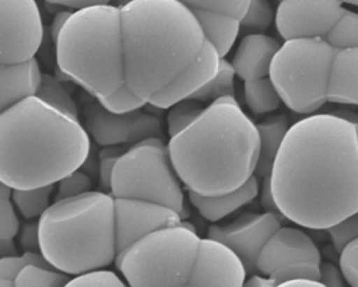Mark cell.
Wrapping results in <instances>:
<instances>
[{
    "mask_svg": "<svg viewBox=\"0 0 358 287\" xmlns=\"http://www.w3.org/2000/svg\"><path fill=\"white\" fill-rule=\"evenodd\" d=\"M282 217L329 230L358 211V118L313 113L289 126L270 174Z\"/></svg>",
    "mask_w": 358,
    "mask_h": 287,
    "instance_id": "obj_1",
    "label": "cell"
},
{
    "mask_svg": "<svg viewBox=\"0 0 358 287\" xmlns=\"http://www.w3.org/2000/svg\"><path fill=\"white\" fill-rule=\"evenodd\" d=\"M126 88L144 105L168 109L215 76L221 55L179 0H133L120 7Z\"/></svg>",
    "mask_w": 358,
    "mask_h": 287,
    "instance_id": "obj_2",
    "label": "cell"
},
{
    "mask_svg": "<svg viewBox=\"0 0 358 287\" xmlns=\"http://www.w3.org/2000/svg\"><path fill=\"white\" fill-rule=\"evenodd\" d=\"M80 120L38 95L0 111V182L11 189L56 185L88 158Z\"/></svg>",
    "mask_w": 358,
    "mask_h": 287,
    "instance_id": "obj_3",
    "label": "cell"
},
{
    "mask_svg": "<svg viewBox=\"0 0 358 287\" xmlns=\"http://www.w3.org/2000/svg\"><path fill=\"white\" fill-rule=\"evenodd\" d=\"M168 150L187 190L214 196L238 189L255 175L260 136L235 95H222L169 137Z\"/></svg>",
    "mask_w": 358,
    "mask_h": 287,
    "instance_id": "obj_4",
    "label": "cell"
},
{
    "mask_svg": "<svg viewBox=\"0 0 358 287\" xmlns=\"http://www.w3.org/2000/svg\"><path fill=\"white\" fill-rule=\"evenodd\" d=\"M56 45L59 70L113 112L145 106L124 80L122 11L112 3L74 10Z\"/></svg>",
    "mask_w": 358,
    "mask_h": 287,
    "instance_id": "obj_5",
    "label": "cell"
},
{
    "mask_svg": "<svg viewBox=\"0 0 358 287\" xmlns=\"http://www.w3.org/2000/svg\"><path fill=\"white\" fill-rule=\"evenodd\" d=\"M41 252L56 269L71 276L115 262L116 204L110 192L55 200L39 217Z\"/></svg>",
    "mask_w": 358,
    "mask_h": 287,
    "instance_id": "obj_6",
    "label": "cell"
},
{
    "mask_svg": "<svg viewBox=\"0 0 358 287\" xmlns=\"http://www.w3.org/2000/svg\"><path fill=\"white\" fill-rule=\"evenodd\" d=\"M352 39L350 31L334 22L323 34L281 43L271 62L270 78L288 109L308 115L329 102L330 80Z\"/></svg>",
    "mask_w": 358,
    "mask_h": 287,
    "instance_id": "obj_7",
    "label": "cell"
},
{
    "mask_svg": "<svg viewBox=\"0 0 358 287\" xmlns=\"http://www.w3.org/2000/svg\"><path fill=\"white\" fill-rule=\"evenodd\" d=\"M200 237L187 223L157 228L116 255L129 286H187Z\"/></svg>",
    "mask_w": 358,
    "mask_h": 287,
    "instance_id": "obj_8",
    "label": "cell"
},
{
    "mask_svg": "<svg viewBox=\"0 0 358 287\" xmlns=\"http://www.w3.org/2000/svg\"><path fill=\"white\" fill-rule=\"evenodd\" d=\"M115 197H133L165 204L186 216L182 181L161 137L131 144L116 161L110 181Z\"/></svg>",
    "mask_w": 358,
    "mask_h": 287,
    "instance_id": "obj_9",
    "label": "cell"
},
{
    "mask_svg": "<svg viewBox=\"0 0 358 287\" xmlns=\"http://www.w3.org/2000/svg\"><path fill=\"white\" fill-rule=\"evenodd\" d=\"M84 127L98 146L134 144L147 137H161V120L143 108L113 112L99 101L91 102L83 109Z\"/></svg>",
    "mask_w": 358,
    "mask_h": 287,
    "instance_id": "obj_10",
    "label": "cell"
},
{
    "mask_svg": "<svg viewBox=\"0 0 358 287\" xmlns=\"http://www.w3.org/2000/svg\"><path fill=\"white\" fill-rule=\"evenodd\" d=\"M43 25L35 0H0V63L35 57Z\"/></svg>",
    "mask_w": 358,
    "mask_h": 287,
    "instance_id": "obj_11",
    "label": "cell"
},
{
    "mask_svg": "<svg viewBox=\"0 0 358 287\" xmlns=\"http://www.w3.org/2000/svg\"><path fill=\"white\" fill-rule=\"evenodd\" d=\"M282 214L275 211L253 213L245 211L225 224H211L207 235L232 248L245 265L248 274L257 272L259 255L274 234L281 227Z\"/></svg>",
    "mask_w": 358,
    "mask_h": 287,
    "instance_id": "obj_12",
    "label": "cell"
},
{
    "mask_svg": "<svg viewBox=\"0 0 358 287\" xmlns=\"http://www.w3.org/2000/svg\"><path fill=\"white\" fill-rule=\"evenodd\" d=\"M343 0H281L275 27L281 38L313 36L329 29L345 10Z\"/></svg>",
    "mask_w": 358,
    "mask_h": 287,
    "instance_id": "obj_13",
    "label": "cell"
},
{
    "mask_svg": "<svg viewBox=\"0 0 358 287\" xmlns=\"http://www.w3.org/2000/svg\"><path fill=\"white\" fill-rule=\"evenodd\" d=\"M115 204L117 253L145 234L161 227L180 224L183 218L175 209L150 200L115 197Z\"/></svg>",
    "mask_w": 358,
    "mask_h": 287,
    "instance_id": "obj_14",
    "label": "cell"
},
{
    "mask_svg": "<svg viewBox=\"0 0 358 287\" xmlns=\"http://www.w3.org/2000/svg\"><path fill=\"white\" fill-rule=\"evenodd\" d=\"M246 269L238 253L211 237L201 238L187 286H243Z\"/></svg>",
    "mask_w": 358,
    "mask_h": 287,
    "instance_id": "obj_15",
    "label": "cell"
},
{
    "mask_svg": "<svg viewBox=\"0 0 358 287\" xmlns=\"http://www.w3.org/2000/svg\"><path fill=\"white\" fill-rule=\"evenodd\" d=\"M187 6L221 57L232 48L250 0H179Z\"/></svg>",
    "mask_w": 358,
    "mask_h": 287,
    "instance_id": "obj_16",
    "label": "cell"
},
{
    "mask_svg": "<svg viewBox=\"0 0 358 287\" xmlns=\"http://www.w3.org/2000/svg\"><path fill=\"white\" fill-rule=\"evenodd\" d=\"M305 262L322 263L316 244L305 231L281 225L263 246L257 259V272L270 276L281 267Z\"/></svg>",
    "mask_w": 358,
    "mask_h": 287,
    "instance_id": "obj_17",
    "label": "cell"
},
{
    "mask_svg": "<svg viewBox=\"0 0 358 287\" xmlns=\"http://www.w3.org/2000/svg\"><path fill=\"white\" fill-rule=\"evenodd\" d=\"M280 46L277 39L262 32L245 35L232 59L236 76L243 81L268 77L271 62Z\"/></svg>",
    "mask_w": 358,
    "mask_h": 287,
    "instance_id": "obj_18",
    "label": "cell"
},
{
    "mask_svg": "<svg viewBox=\"0 0 358 287\" xmlns=\"http://www.w3.org/2000/svg\"><path fill=\"white\" fill-rule=\"evenodd\" d=\"M42 76L35 57L17 63H0V111L36 95Z\"/></svg>",
    "mask_w": 358,
    "mask_h": 287,
    "instance_id": "obj_19",
    "label": "cell"
},
{
    "mask_svg": "<svg viewBox=\"0 0 358 287\" xmlns=\"http://www.w3.org/2000/svg\"><path fill=\"white\" fill-rule=\"evenodd\" d=\"M257 176L252 175L242 186L222 195L206 196L189 190V200L207 221L217 223L242 206L250 203L257 196Z\"/></svg>",
    "mask_w": 358,
    "mask_h": 287,
    "instance_id": "obj_20",
    "label": "cell"
},
{
    "mask_svg": "<svg viewBox=\"0 0 358 287\" xmlns=\"http://www.w3.org/2000/svg\"><path fill=\"white\" fill-rule=\"evenodd\" d=\"M256 126L260 136V150L255 175L263 179L271 174L273 164L289 129V123L285 115H275L259 122Z\"/></svg>",
    "mask_w": 358,
    "mask_h": 287,
    "instance_id": "obj_21",
    "label": "cell"
},
{
    "mask_svg": "<svg viewBox=\"0 0 358 287\" xmlns=\"http://www.w3.org/2000/svg\"><path fill=\"white\" fill-rule=\"evenodd\" d=\"M243 98L248 108L256 115L273 112L282 102L270 76L243 81Z\"/></svg>",
    "mask_w": 358,
    "mask_h": 287,
    "instance_id": "obj_22",
    "label": "cell"
},
{
    "mask_svg": "<svg viewBox=\"0 0 358 287\" xmlns=\"http://www.w3.org/2000/svg\"><path fill=\"white\" fill-rule=\"evenodd\" d=\"M236 76V70L232 62L221 57L218 70L214 77H211L206 84L197 88L194 92L189 95V98L197 99L200 102H213L218 97L222 95H235V84L234 78Z\"/></svg>",
    "mask_w": 358,
    "mask_h": 287,
    "instance_id": "obj_23",
    "label": "cell"
},
{
    "mask_svg": "<svg viewBox=\"0 0 358 287\" xmlns=\"http://www.w3.org/2000/svg\"><path fill=\"white\" fill-rule=\"evenodd\" d=\"M53 190L55 185L28 189H13L11 199L24 218L34 220L39 218L50 206V196Z\"/></svg>",
    "mask_w": 358,
    "mask_h": 287,
    "instance_id": "obj_24",
    "label": "cell"
},
{
    "mask_svg": "<svg viewBox=\"0 0 358 287\" xmlns=\"http://www.w3.org/2000/svg\"><path fill=\"white\" fill-rule=\"evenodd\" d=\"M73 276L62 272L56 267H45L39 265H25L21 272L18 273L15 279V286L22 287V286H67Z\"/></svg>",
    "mask_w": 358,
    "mask_h": 287,
    "instance_id": "obj_25",
    "label": "cell"
},
{
    "mask_svg": "<svg viewBox=\"0 0 358 287\" xmlns=\"http://www.w3.org/2000/svg\"><path fill=\"white\" fill-rule=\"evenodd\" d=\"M36 95L52 106L78 119V106L76 101L56 77L45 73Z\"/></svg>",
    "mask_w": 358,
    "mask_h": 287,
    "instance_id": "obj_26",
    "label": "cell"
},
{
    "mask_svg": "<svg viewBox=\"0 0 358 287\" xmlns=\"http://www.w3.org/2000/svg\"><path fill=\"white\" fill-rule=\"evenodd\" d=\"M206 106L203 102L193 98H183L169 106L166 115V126L169 137L180 133L189 125H192L203 112Z\"/></svg>",
    "mask_w": 358,
    "mask_h": 287,
    "instance_id": "obj_27",
    "label": "cell"
},
{
    "mask_svg": "<svg viewBox=\"0 0 358 287\" xmlns=\"http://www.w3.org/2000/svg\"><path fill=\"white\" fill-rule=\"evenodd\" d=\"M273 18H275V15L268 0H250L248 11L241 21V27L262 32L270 27Z\"/></svg>",
    "mask_w": 358,
    "mask_h": 287,
    "instance_id": "obj_28",
    "label": "cell"
},
{
    "mask_svg": "<svg viewBox=\"0 0 358 287\" xmlns=\"http://www.w3.org/2000/svg\"><path fill=\"white\" fill-rule=\"evenodd\" d=\"M127 281L120 279L115 272L105 270L103 267H96L87 270L84 273L76 274L67 283L69 287L77 286H112V287H122L126 286Z\"/></svg>",
    "mask_w": 358,
    "mask_h": 287,
    "instance_id": "obj_29",
    "label": "cell"
},
{
    "mask_svg": "<svg viewBox=\"0 0 358 287\" xmlns=\"http://www.w3.org/2000/svg\"><path fill=\"white\" fill-rule=\"evenodd\" d=\"M91 186H92L91 178L84 171L76 169L74 172L66 175L57 182L55 200H62V199L85 193L91 190Z\"/></svg>",
    "mask_w": 358,
    "mask_h": 287,
    "instance_id": "obj_30",
    "label": "cell"
},
{
    "mask_svg": "<svg viewBox=\"0 0 358 287\" xmlns=\"http://www.w3.org/2000/svg\"><path fill=\"white\" fill-rule=\"evenodd\" d=\"M270 277L275 281V286H281L282 283L298 279V277H308L320 281V265L317 263H295L285 267H281L270 274Z\"/></svg>",
    "mask_w": 358,
    "mask_h": 287,
    "instance_id": "obj_31",
    "label": "cell"
},
{
    "mask_svg": "<svg viewBox=\"0 0 358 287\" xmlns=\"http://www.w3.org/2000/svg\"><path fill=\"white\" fill-rule=\"evenodd\" d=\"M340 269L350 286H358V237L351 239L340 251Z\"/></svg>",
    "mask_w": 358,
    "mask_h": 287,
    "instance_id": "obj_32",
    "label": "cell"
},
{
    "mask_svg": "<svg viewBox=\"0 0 358 287\" xmlns=\"http://www.w3.org/2000/svg\"><path fill=\"white\" fill-rule=\"evenodd\" d=\"M124 151L119 146H103V148L99 151V164H98V176L99 183L102 186V190L110 192V181L113 168L116 165L117 158Z\"/></svg>",
    "mask_w": 358,
    "mask_h": 287,
    "instance_id": "obj_33",
    "label": "cell"
},
{
    "mask_svg": "<svg viewBox=\"0 0 358 287\" xmlns=\"http://www.w3.org/2000/svg\"><path fill=\"white\" fill-rule=\"evenodd\" d=\"M331 244L340 252L347 242L358 237V211L327 230Z\"/></svg>",
    "mask_w": 358,
    "mask_h": 287,
    "instance_id": "obj_34",
    "label": "cell"
},
{
    "mask_svg": "<svg viewBox=\"0 0 358 287\" xmlns=\"http://www.w3.org/2000/svg\"><path fill=\"white\" fill-rule=\"evenodd\" d=\"M11 196H0V238H14L20 231V220Z\"/></svg>",
    "mask_w": 358,
    "mask_h": 287,
    "instance_id": "obj_35",
    "label": "cell"
},
{
    "mask_svg": "<svg viewBox=\"0 0 358 287\" xmlns=\"http://www.w3.org/2000/svg\"><path fill=\"white\" fill-rule=\"evenodd\" d=\"M29 255L25 251L22 255L1 256L0 258V286H15V279L25 265H29Z\"/></svg>",
    "mask_w": 358,
    "mask_h": 287,
    "instance_id": "obj_36",
    "label": "cell"
},
{
    "mask_svg": "<svg viewBox=\"0 0 358 287\" xmlns=\"http://www.w3.org/2000/svg\"><path fill=\"white\" fill-rule=\"evenodd\" d=\"M18 235H20V245L24 251H41L38 221L27 220V223H24L20 227Z\"/></svg>",
    "mask_w": 358,
    "mask_h": 287,
    "instance_id": "obj_37",
    "label": "cell"
},
{
    "mask_svg": "<svg viewBox=\"0 0 358 287\" xmlns=\"http://www.w3.org/2000/svg\"><path fill=\"white\" fill-rule=\"evenodd\" d=\"M344 276L341 273V269L338 270L333 263L324 262L320 263V281L323 286H343Z\"/></svg>",
    "mask_w": 358,
    "mask_h": 287,
    "instance_id": "obj_38",
    "label": "cell"
},
{
    "mask_svg": "<svg viewBox=\"0 0 358 287\" xmlns=\"http://www.w3.org/2000/svg\"><path fill=\"white\" fill-rule=\"evenodd\" d=\"M260 202L264 210L267 211H275L280 213L277 209V204L274 202L273 193H271V185H270V175L263 178V188H262V193H260Z\"/></svg>",
    "mask_w": 358,
    "mask_h": 287,
    "instance_id": "obj_39",
    "label": "cell"
},
{
    "mask_svg": "<svg viewBox=\"0 0 358 287\" xmlns=\"http://www.w3.org/2000/svg\"><path fill=\"white\" fill-rule=\"evenodd\" d=\"M46 1L50 4L63 6V7L73 8V10H80V8H85V7L95 6V4L110 3V0H46Z\"/></svg>",
    "mask_w": 358,
    "mask_h": 287,
    "instance_id": "obj_40",
    "label": "cell"
},
{
    "mask_svg": "<svg viewBox=\"0 0 358 287\" xmlns=\"http://www.w3.org/2000/svg\"><path fill=\"white\" fill-rule=\"evenodd\" d=\"M70 11H59L56 13V15L53 17L52 20V25H50V36H52V41L56 42L57 38H59V34L64 25V22L67 21V18L70 17Z\"/></svg>",
    "mask_w": 358,
    "mask_h": 287,
    "instance_id": "obj_41",
    "label": "cell"
},
{
    "mask_svg": "<svg viewBox=\"0 0 358 287\" xmlns=\"http://www.w3.org/2000/svg\"><path fill=\"white\" fill-rule=\"evenodd\" d=\"M243 286H275V281L270 277V276H266V274H255L252 273V276L249 279L245 280V284Z\"/></svg>",
    "mask_w": 358,
    "mask_h": 287,
    "instance_id": "obj_42",
    "label": "cell"
},
{
    "mask_svg": "<svg viewBox=\"0 0 358 287\" xmlns=\"http://www.w3.org/2000/svg\"><path fill=\"white\" fill-rule=\"evenodd\" d=\"M17 255V246L13 238H0V256Z\"/></svg>",
    "mask_w": 358,
    "mask_h": 287,
    "instance_id": "obj_43",
    "label": "cell"
},
{
    "mask_svg": "<svg viewBox=\"0 0 358 287\" xmlns=\"http://www.w3.org/2000/svg\"><path fill=\"white\" fill-rule=\"evenodd\" d=\"M281 286L282 287H287V286H319V287H323V283L319 281V280L308 279V277H298V279L288 280V281L282 283Z\"/></svg>",
    "mask_w": 358,
    "mask_h": 287,
    "instance_id": "obj_44",
    "label": "cell"
},
{
    "mask_svg": "<svg viewBox=\"0 0 358 287\" xmlns=\"http://www.w3.org/2000/svg\"><path fill=\"white\" fill-rule=\"evenodd\" d=\"M130 1H133V0H110L112 4L119 6V7H123V6H126L127 3H130Z\"/></svg>",
    "mask_w": 358,
    "mask_h": 287,
    "instance_id": "obj_45",
    "label": "cell"
},
{
    "mask_svg": "<svg viewBox=\"0 0 358 287\" xmlns=\"http://www.w3.org/2000/svg\"><path fill=\"white\" fill-rule=\"evenodd\" d=\"M345 4H350V6H357L358 7V0H343Z\"/></svg>",
    "mask_w": 358,
    "mask_h": 287,
    "instance_id": "obj_46",
    "label": "cell"
}]
</instances>
